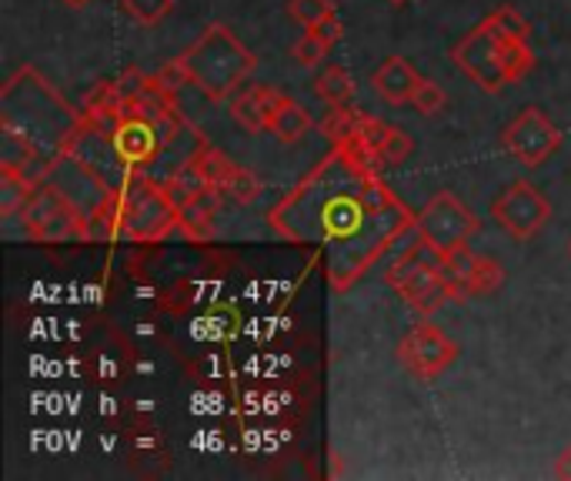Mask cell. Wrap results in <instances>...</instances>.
<instances>
[{
  "instance_id": "cell-1",
  "label": "cell",
  "mask_w": 571,
  "mask_h": 481,
  "mask_svg": "<svg viewBox=\"0 0 571 481\" xmlns=\"http://www.w3.org/2000/svg\"><path fill=\"white\" fill-rule=\"evenodd\" d=\"M0 104H4V111H0L4 130L18 134L38 150L64 154L77 127L84 124V114H74L34 67H24L8 81Z\"/></svg>"
},
{
  "instance_id": "cell-2",
  "label": "cell",
  "mask_w": 571,
  "mask_h": 481,
  "mask_svg": "<svg viewBox=\"0 0 571 481\" xmlns=\"http://www.w3.org/2000/svg\"><path fill=\"white\" fill-rule=\"evenodd\" d=\"M180 64L208 101H228L255 74L258 57L225 24H211L180 54Z\"/></svg>"
},
{
  "instance_id": "cell-3",
  "label": "cell",
  "mask_w": 571,
  "mask_h": 481,
  "mask_svg": "<svg viewBox=\"0 0 571 481\" xmlns=\"http://www.w3.org/2000/svg\"><path fill=\"white\" fill-rule=\"evenodd\" d=\"M451 61L485 91V94H501L508 84L521 81L531 67H534V54L528 48V41H511L501 38L488 18L468 31L455 48H451Z\"/></svg>"
},
{
  "instance_id": "cell-4",
  "label": "cell",
  "mask_w": 571,
  "mask_h": 481,
  "mask_svg": "<svg viewBox=\"0 0 571 481\" xmlns=\"http://www.w3.org/2000/svg\"><path fill=\"white\" fill-rule=\"evenodd\" d=\"M180 228V205L174 195L147 178H131L121 188V238L134 244H160Z\"/></svg>"
},
{
  "instance_id": "cell-5",
  "label": "cell",
  "mask_w": 571,
  "mask_h": 481,
  "mask_svg": "<svg viewBox=\"0 0 571 481\" xmlns=\"http://www.w3.org/2000/svg\"><path fill=\"white\" fill-rule=\"evenodd\" d=\"M385 281L418 311V314H435L451 294L442 278V251H435L428 241L412 244L388 271Z\"/></svg>"
},
{
  "instance_id": "cell-6",
  "label": "cell",
  "mask_w": 571,
  "mask_h": 481,
  "mask_svg": "<svg viewBox=\"0 0 571 481\" xmlns=\"http://www.w3.org/2000/svg\"><path fill=\"white\" fill-rule=\"evenodd\" d=\"M21 224H24L28 238L41 241V244H64V241H74V238L87 241V218L51 181L34 188V195L21 208Z\"/></svg>"
},
{
  "instance_id": "cell-7",
  "label": "cell",
  "mask_w": 571,
  "mask_h": 481,
  "mask_svg": "<svg viewBox=\"0 0 571 481\" xmlns=\"http://www.w3.org/2000/svg\"><path fill=\"white\" fill-rule=\"evenodd\" d=\"M418 238L428 241L435 251H455L461 244H468V238L478 231V218L451 195V191H438L422 215L415 218Z\"/></svg>"
},
{
  "instance_id": "cell-8",
  "label": "cell",
  "mask_w": 571,
  "mask_h": 481,
  "mask_svg": "<svg viewBox=\"0 0 571 481\" xmlns=\"http://www.w3.org/2000/svg\"><path fill=\"white\" fill-rule=\"evenodd\" d=\"M491 218L498 221L501 231H508L515 241H531L551 218L548 198L528 185V181H511L495 201H491Z\"/></svg>"
},
{
  "instance_id": "cell-9",
  "label": "cell",
  "mask_w": 571,
  "mask_h": 481,
  "mask_svg": "<svg viewBox=\"0 0 571 481\" xmlns=\"http://www.w3.org/2000/svg\"><path fill=\"white\" fill-rule=\"evenodd\" d=\"M402 368L418 381H435L458 362V345L438 325H415L398 345Z\"/></svg>"
},
{
  "instance_id": "cell-10",
  "label": "cell",
  "mask_w": 571,
  "mask_h": 481,
  "mask_svg": "<svg viewBox=\"0 0 571 481\" xmlns=\"http://www.w3.org/2000/svg\"><path fill=\"white\" fill-rule=\"evenodd\" d=\"M561 130L548 121L541 107H525L505 130H501V147L518 157L525 168H541L544 160L558 150Z\"/></svg>"
},
{
  "instance_id": "cell-11",
  "label": "cell",
  "mask_w": 571,
  "mask_h": 481,
  "mask_svg": "<svg viewBox=\"0 0 571 481\" xmlns=\"http://www.w3.org/2000/svg\"><path fill=\"white\" fill-rule=\"evenodd\" d=\"M111 137H114V144H117V150L127 165L141 168V165H150V160L160 154V144L170 140V130L160 127L157 121L144 117V114L121 111V121L114 124Z\"/></svg>"
},
{
  "instance_id": "cell-12",
  "label": "cell",
  "mask_w": 571,
  "mask_h": 481,
  "mask_svg": "<svg viewBox=\"0 0 571 481\" xmlns=\"http://www.w3.org/2000/svg\"><path fill=\"white\" fill-rule=\"evenodd\" d=\"M221 215V188H201L195 198H187L180 205V231L190 241H208L215 234Z\"/></svg>"
},
{
  "instance_id": "cell-13",
  "label": "cell",
  "mask_w": 571,
  "mask_h": 481,
  "mask_svg": "<svg viewBox=\"0 0 571 481\" xmlns=\"http://www.w3.org/2000/svg\"><path fill=\"white\" fill-rule=\"evenodd\" d=\"M374 91L385 97L388 104H412V94L415 87L422 84L418 71L405 61V57H388L374 71Z\"/></svg>"
},
{
  "instance_id": "cell-14",
  "label": "cell",
  "mask_w": 571,
  "mask_h": 481,
  "mask_svg": "<svg viewBox=\"0 0 571 481\" xmlns=\"http://www.w3.org/2000/svg\"><path fill=\"white\" fill-rule=\"evenodd\" d=\"M311 127H314V121H311V114H308L298 101H291V97H284V94L274 97V104H271V111H268V134H274L281 144H294V140H301Z\"/></svg>"
},
{
  "instance_id": "cell-15",
  "label": "cell",
  "mask_w": 571,
  "mask_h": 481,
  "mask_svg": "<svg viewBox=\"0 0 571 481\" xmlns=\"http://www.w3.org/2000/svg\"><path fill=\"white\" fill-rule=\"evenodd\" d=\"M274 97H278V91H271V87H248V91L235 94L231 97V117H235V124H241L248 134L268 130V111H271Z\"/></svg>"
},
{
  "instance_id": "cell-16",
  "label": "cell",
  "mask_w": 571,
  "mask_h": 481,
  "mask_svg": "<svg viewBox=\"0 0 571 481\" xmlns=\"http://www.w3.org/2000/svg\"><path fill=\"white\" fill-rule=\"evenodd\" d=\"M475 264H478V254H475L468 244H461V248L442 254V278H445L448 294H451L455 301H468V297H471Z\"/></svg>"
},
{
  "instance_id": "cell-17",
  "label": "cell",
  "mask_w": 571,
  "mask_h": 481,
  "mask_svg": "<svg viewBox=\"0 0 571 481\" xmlns=\"http://www.w3.org/2000/svg\"><path fill=\"white\" fill-rule=\"evenodd\" d=\"M34 195V185L11 165H0V218H14Z\"/></svg>"
},
{
  "instance_id": "cell-18",
  "label": "cell",
  "mask_w": 571,
  "mask_h": 481,
  "mask_svg": "<svg viewBox=\"0 0 571 481\" xmlns=\"http://www.w3.org/2000/svg\"><path fill=\"white\" fill-rule=\"evenodd\" d=\"M314 94H318L321 101H328L331 107H344V104H351V97H354V81H351V74H347L344 67L331 64V67L314 81Z\"/></svg>"
},
{
  "instance_id": "cell-19",
  "label": "cell",
  "mask_w": 571,
  "mask_h": 481,
  "mask_svg": "<svg viewBox=\"0 0 571 481\" xmlns=\"http://www.w3.org/2000/svg\"><path fill=\"white\" fill-rule=\"evenodd\" d=\"M190 160H195L198 171L205 175V181H208L211 188H221V185H225V178H228V175H231V168H235V160H231V157H225L221 150H215L211 144H201L195 154H190Z\"/></svg>"
},
{
  "instance_id": "cell-20",
  "label": "cell",
  "mask_w": 571,
  "mask_h": 481,
  "mask_svg": "<svg viewBox=\"0 0 571 481\" xmlns=\"http://www.w3.org/2000/svg\"><path fill=\"white\" fill-rule=\"evenodd\" d=\"M288 14L304 31H318L324 21L334 18V8H331V0H288Z\"/></svg>"
},
{
  "instance_id": "cell-21",
  "label": "cell",
  "mask_w": 571,
  "mask_h": 481,
  "mask_svg": "<svg viewBox=\"0 0 571 481\" xmlns=\"http://www.w3.org/2000/svg\"><path fill=\"white\" fill-rule=\"evenodd\" d=\"M412 150H415V140L402 127H385V134H381V140H377L381 165H402V160H408Z\"/></svg>"
},
{
  "instance_id": "cell-22",
  "label": "cell",
  "mask_w": 571,
  "mask_h": 481,
  "mask_svg": "<svg viewBox=\"0 0 571 481\" xmlns=\"http://www.w3.org/2000/svg\"><path fill=\"white\" fill-rule=\"evenodd\" d=\"M221 191H225L228 198H235L238 205H255V201L261 198V181L255 178V171H248V168L235 165V168H231V175L225 178Z\"/></svg>"
},
{
  "instance_id": "cell-23",
  "label": "cell",
  "mask_w": 571,
  "mask_h": 481,
  "mask_svg": "<svg viewBox=\"0 0 571 481\" xmlns=\"http://www.w3.org/2000/svg\"><path fill=\"white\" fill-rule=\"evenodd\" d=\"M201 188H208V181H205V175L198 171V165H195L190 157H187V165H180V168L174 171V178H170V185H167V191L174 195L177 205H184L187 198H195Z\"/></svg>"
},
{
  "instance_id": "cell-24",
  "label": "cell",
  "mask_w": 571,
  "mask_h": 481,
  "mask_svg": "<svg viewBox=\"0 0 571 481\" xmlns=\"http://www.w3.org/2000/svg\"><path fill=\"white\" fill-rule=\"evenodd\" d=\"M124 11L131 21L144 24V28H154L160 24L170 11H174V0H121Z\"/></svg>"
},
{
  "instance_id": "cell-25",
  "label": "cell",
  "mask_w": 571,
  "mask_h": 481,
  "mask_svg": "<svg viewBox=\"0 0 571 481\" xmlns=\"http://www.w3.org/2000/svg\"><path fill=\"white\" fill-rule=\"evenodd\" d=\"M505 281V268L498 258H488L481 254L478 264H475V278H471V297H481V294H495Z\"/></svg>"
},
{
  "instance_id": "cell-26",
  "label": "cell",
  "mask_w": 571,
  "mask_h": 481,
  "mask_svg": "<svg viewBox=\"0 0 571 481\" xmlns=\"http://www.w3.org/2000/svg\"><path fill=\"white\" fill-rule=\"evenodd\" d=\"M488 24H491L501 38H511V41H528V34H531L528 21H525L511 4H501L498 11H491V14H488Z\"/></svg>"
},
{
  "instance_id": "cell-27",
  "label": "cell",
  "mask_w": 571,
  "mask_h": 481,
  "mask_svg": "<svg viewBox=\"0 0 571 481\" xmlns=\"http://www.w3.org/2000/svg\"><path fill=\"white\" fill-rule=\"evenodd\" d=\"M412 104H415V111H418V114L432 117V114L445 111L448 94H445V87H442L438 81H425V77H422V84H418V87H415V94H412Z\"/></svg>"
},
{
  "instance_id": "cell-28",
  "label": "cell",
  "mask_w": 571,
  "mask_h": 481,
  "mask_svg": "<svg viewBox=\"0 0 571 481\" xmlns=\"http://www.w3.org/2000/svg\"><path fill=\"white\" fill-rule=\"evenodd\" d=\"M357 117H361V114H354L347 104H344V107H334V111L324 117L321 130H324V134L334 140V144H344V140L354 134V127H357Z\"/></svg>"
},
{
  "instance_id": "cell-29",
  "label": "cell",
  "mask_w": 571,
  "mask_h": 481,
  "mask_svg": "<svg viewBox=\"0 0 571 481\" xmlns=\"http://www.w3.org/2000/svg\"><path fill=\"white\" fill-rule=\"evenodd\" d=\"M328 48H331V44H328L321 34L308 31V34L294 44V51H291V54H294V61H298L301 67H318V64L328 57Z\"/></svg>"
},
{
  "instance_id": "cell-30",
  "label": "cell",
  "mask_w": 571,
  "mask_h": 481,
  "mask_svg": "<svg viewBox=\"0 0 571 481\" xmlns=\"http://www.w3.org/2000/svg\"><path fill=\"white\" fill-rule=\"evenodd\" d=\"M167 94H177L184 84H190V77H187V71H184V64H180V57L177 61H170V64H164L160 71H157V77H154Z\"/></svg>"
},
{
  "instance_id": "cell-31",
  "label": "cell",
  "mask_w": 571,
  "mask_h": 481,
  "mask_svg": "<svg viewBox=\"0 0 571 481\" xmlns=\"http://www.w3.org/2000/svg\"><path fill=\"white\" fill-rule=\"evenodd\" d=\"M314 34H321L328 44H338V41H341V34H344V28H341V21H338V14H334V18H331V21H324Z\"/></svg>"
},
{
  "instance_id": "cell-32",
  "label": "cell",
  "mask_w": 571,
  "mask_h": 481,
  "mask_svg": "<svg viewBox=\"0 0 571 481\" xmlns=\"http://www.w3.org/2000/svg\"><path fill=\"white\" fill-rule=\"evenodd\" d=\"M551 474H554V478H561V481H571V448H564V451L554 458Z\"/></svg>"
},
{
  "instance_id": "cell-33",
  "label": "cell",
  "mask_w": 571,
  "mask_h": 481,
  "mask_svg": "<svg viewBox=\"0 0 571 481\" xmlns=\"http://www.w3.org/2000/svg\"><path fill=\"white\" fill-rule=\"evenodd\" d=\"M61 4H68V8H87L91 0H61Z\"/></svg>"
},
{
  "instance_id": "cell-34",
  "label": "cell",
  "mask_w": 571,
  "mask_h": 481,
  "mask_svg": "<svg viewBox=\"0 0 571 481\" xmlns=\"http://www.w3.org/2000/svg\"><path fill=\"white\" fill-rule=\"evenodd\" d=\"M388 4H395V8H402V4H408V0H388Z\"/></svg>"
},
{
  "instance_id": "cell-35",
  "label": "cell",
  "mask_w": 571,
  "mask_h": 481,
  "mask_svg": "<svg viewBox=\"0 0 571 481\" xmlns=\"http://www.w3.org/2000/svg\"><path fill=\"white\" fill-rule=\"evenodd\" d=\"M568 251H571V244H568Z\"/></svg>"
}]
</instances>
